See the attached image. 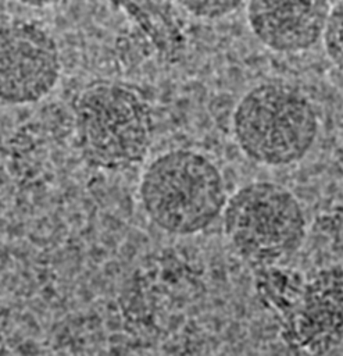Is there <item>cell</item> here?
I'll use <instances>...</instances> for the list:
<instances>
[{
	"instance_id": "obj_6",
	"label": "cell",
	"mask_w": 343,
	"mask_h": 356,
	"mask_svg": "<svg viewBox=\"0 0 343 356\" xmlns=\"http://www.w3.org/2000/svg\"><path fill=\"white\" fill-rule=\"evenodd\" d=\"M282 335L290 346L324 353L343 335V271L325 268L304 281L296 303L282 318Z\"/></svg>"
},
{
	"instance_id": "obj_1",
	"label": "cell",
	"mask_w": 343,
	"mask_h": 356,
	"mask_svg": "<svg viewBox=\"0 0 343 356\" xmlns=\"http://www.w3.org/2000/svg\"><path fill=\"white\" fill-rule=\"evenodd\" d=\"M78 149L89 165L119 171L142 163L153 138V117L143 95L115 81H96L72 100Z\"/></svg>"
},
{
	"instance_id": "obj_7",
	"label": "cell",
	"mask_w": 343,
	"mask_h": 356,
	"mask_svg": "<svg viewBox=\"0 0 343 356\" xmlns=\"http://www.w3.org/2000/svg\"><path fill=\"white\" fill-rule=\"evenodd\" d=\"M329 0H247L254 36L278 53H299L322 39Z\"/></svg>"
},
{
	"instance_id": "obj_3",
	"label": "cell",
	"mask_w": 343,
	"mask_h": 356,
	"mask_svg": "<svg viewBox=\"0 0 343 356\" xmlns=\"http://www.w3.org/2000/svg\"><path fill=\"white\" fill-rule=\"evenodd\" d=\"M232 129L240 150L253 161L283 167L301 160L318 134L312 103L283 83H261L236 104Z\"/></svg>"
},
{
	"instance_id": "obj_4",
	"label": "cell",
	"mask_w": 343,
	"mask_h": 356,
	"mask_svg": "<svg viewBox=\"0 0 343 356\" xmlns=\"http://www.w3.org/2000/svg\"><path fill=\"white\" fill-rule=\"evenodd\" d=\"M224 231L251 266H275L292 256L306 238V216L285 186L257 181L239 188L225 203Z\"/></svg>"
},
{
	"instance_id": "obj_10",
	"label": "cell",
	"mask_w": 343,
	"mask_h": 356,
	"mask_svg": "<svg viewBox=\"0 0 343 356\" xmlns=\"http://www.w3.org/2000/svg\"><path fill=\"white\" fill-rule=\"evenodd\" d=\"M189 14L204 18L218 19L236 11L246 0H176Z\"/></svg>"
},
{
	"instance_id": "obj_13",
	"label": "cell",
	"mask_w": 343,
	"mask_h": 356,
	"mask_svg": "<svg viewBox=\"0 0 343 356\" xmlns=\"http://www.w3.org/2000/svg\"><path fill=\"white\" fill-rule=\"evenodd\" d=\"M8 350H7V343H6V339H4V337H3V334H1V331H0V355H4V353H7Z\"/></svg>"
},
{
	"instance_id": "obj_11",
	"label": "cell",
	"mask_w": 343,
	"mask_h": 356,
	"mask_svg": "<svg viewBox=\"0 0 343 356\" xmlns=\"http://www.w3.org/2000/svg\"><path fill=\"white\" fill-rule=\"evenodd\" d=\"M332 245L333 249L343 257V209L337 213L332 224Z\"/></svg>"
},
{
	"instance_id": "obj_9",
	"label": "cell",
	"mask_w": 343,
	"mask_h": 356,
	"mask_svg": "<svg viewBox=\"0 0 343 356\" xmlns=\"http://www.w3.org/2000/svg\"><path fill=\"white\" fill-rule=\"evenodd\" d=\"M322 40L329 60L343 72V0L331 7Z\"/></svg>"
},
{
	"instance_id": "obj_5",
	"label": "cell",
	"mask_w": 343,
	"mask_h": 356,
	"mask_svg": "<svg viewBox=\"0 0 343 356\" xmlns=\"http://www.w3.org/2000/svg\"><path fill=\"white\" fill-rule=\"evenodd\" d=\"M61 74L53 36L32 22L0 25V102L19 106L46 97Z\"/></svg>"
},
{
	"instance_id": "obj_2",
	"label": "cell",
	"mask_w": 343,
	"mask_h": 356,
	"mask_svg": "<svg viewBox=\"0 0 343 356\" xmlns=\"http://www.w3.org/2000/svg\"><path fill=\"white\" fill-rule=\"evenodd\" d=\"M139 196L160 229L182 236L210 227L228 200L218 167L192 149H174L153 159L142 174Z\"/></svg>"
},
{
	"instance_id": "obj_8",
	"label": "cell",
	"mask_w": 343,
	"mask_h": 356,
	"mask_svg": "<svg viewBox=\"0 0 343 356\" xmlns=\"http://www.w3.org/2000/svg\"><path fill=\"white\" fill-rule=\"evenodd\" d=\"M303 284L304 280L296 273L275 268V266L260 267L256 278L261 300L269 309L278 312L281 320L296 303Z\"/></svg>"
},
{
	"instance_id": "obj_12",
	"label": "cell",
	"mask_w": 343,
	"mask_h": 356,
	"mask_svg": "<svg viewBox=\"0 0 343 356\" xmlns=\"http://www.w3.org/2000/svg\"><path fill=\"white\" fill-rule=\"evenodd\" d=\"M21 4L29 6V7H36V8H42V7H47L51 4L58 3L60 0H17Z\"/></svg>"
}]
</instances>
